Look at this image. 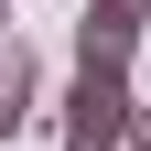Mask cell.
Masks as SVG:
<instances>
[{"instance_id": "3957f363", "label": "cell", "mask_w": 151, "mask_h": 151, "mask_svg": "<svg viewBox=\"0 0 151 151\" xmlns=\"http://www.w3.org/2000/svg\"><path fill=\"white\" fill-rule=\"evenodd\" d=\"M32 97H43V65H32V43L11 32V43H0V140L32 119Z\"/></svg>"}, {"instance_id": "8992f818", "label": "cell", "mask_w": 151, "mask_h": 151, "mask_svg": "<svg viewBox=\"0 0 151 151\" xmlns=\"http://www.w3.org/2000/svg\"><path fill=\"white\" fill-rule=\"evenodd\" d=\"M129 151H151V140H140V129H129Z\"/></svg>"}, {"instance_id": "7a4b0ae2", "label": "cell", "mask_w": 151, "mask_h": 151, "mask_svg": "<svg viewBox=\"0 0 151 151\" xmlns=\"http://www.w3.org/2000/svg\"><path fill=\"white\" fill-rule=\"evenodd\" d=\"M140 32H151V0H86L76 11V65L86 76H129Z\"/></svg>"}, {"instance_id": "277c9868", "label": "cell", "mask_w": 151, "mask_h": 151, "mask_svg": "<svg viewBox=\"0 0 151 151\" xmlns=\"http://www.w3.org/2000/svg\"><path fill=\"white\" fill-rule=\"evenodd\" d=\"M0 43H11V0H0Z\"/></svg>"}, {"instance_id": "5b68a950", "label": "cell", "mask_w": 151, "mask_h": 151, "mask_svg": "<svg viewBox=\"0 0 151 151\" xmlns=\"http://www.w3.org/2000/svg\"><path fill=\"white\" fill-rule=\"evenodd\" d=\"M129 129H140V140H151V108H140V119H129Z\"/></svg>"}, {"instance_id": "6da1fadb", "label": "cell", "mask_w": 151, "mask_h": 151, "mask_svg": "<svg viewBox=\"0 0 151 151\" xmlns=\"http://www.w3.org/2000/svg\"><path fill=\"white\" fill-rule=\"evenodd\" d=\"M129 119H140L129 76H86V65H76V86H65V119H54V140H65V151H129Z\"/></svg>"}]
</instances>
